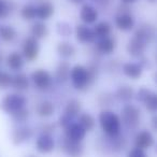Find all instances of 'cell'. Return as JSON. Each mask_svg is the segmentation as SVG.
<instances>
[{
  "label": "cell",
  "mask_w": 157,
  "mask_h": 157,
  "mask_svg": "<svg viewBox=\"0 0 157 157\" xmlns=\"http://www.w3.org/2000/svg\"><path fill=\"white\" fill-rule=\"evenodd\" d=\"M94 33L96 36V38L98 39H102V38H107L110 36L111 33V30H112V26L109 22H99L97 23L96 25L94 26Z\"/></svg>",
  "instance_id": "484cf974"
},
{
  "label": "cell",
  "mask_w": 157,
  "mask_h": 157,
  "mask_svg": "<svg viewBox=\"0 0 157 157\" xmlns=\"http://www.w3.org/2000/svg\"><path fill=\"white\" fill-rule=\"evenodd\" d=\"M24 56L18 52H12L7 57V66L12 71H20L24 67Z\"/></svg>",
  "instance_id": "44dd1931"
},
{
  "label": "cell",
  "mask_w": 157,
  "mask_h": 157,
  "mask_svg": "<svg viewBox=\"0 0 157 157\" xmlns=\"http://www.w3.org/2000/svg\"><path fill=\"white\" fill-rule=\"evenodd\" d=\"M135 96V90L131 86L129 85H123L116 90L115 97L120 101H124V102H128Z\"/></svg>",
  "instance_id": "d4e9b609"
},
{
  "label": "cell",
  "mask_w": 157,
  "mask_h": 157,
  "mask_svg": "<svg viewBox=\"0 0 157 157\" xmlns=\"http://www.w3.org/2000/svg\"><path fill=\"white\" fill-rule=\"evenodd\" d=\"M99 124L101 130L110 138H115L120 136L122 121L121 117L110 110H103L99 114Z\"/></svg>",
  "instance_id": "7a4b0ae2"
},
{
  "label": "cell",
  "mask_w": 157,
  "mask_h": 157,
  "mask_svg": "<svg viewBox=\"0 0 157 157\" xmlns=\"http://www.w3.org/2000/svg\"><path fill=\"white\" fill-rule=\"evenodd\" d=\"M36 111H37V114L40 116V117H50L54 114L55 112V107L53 105V102L48 100H44L41 101L40 103H38L37 108H36Z\"/></svg>",
  "instance_id": "cb8c5ba5"
},
{
  "label": "cell",
  "mask_w": 157,
  "mask_h": 157,
  "mask_svg": "<svg viewBox=\"0 0 157 157\" xmlns=\"http://www.w3.org/2000/svg\"><path fill=\"white\" fill-rule=\"evenodd\" d=\"M154 81H155V83L157 84V72L154 74Z\"/></svg>",
  "instance_id": "ee69618b"
},
{
  "label": "cell",
  "mask_w": 157,
  "mask_h": 157,
  "mask_svg": "<svg viewBox=\"0 0 157 157\" xmlns=\"http://www.w3.org/2000/svg\"><path fill=\"white\" fill-rule=\"evenodd\" d=\"M28 117H29V111L26 108H24V109L20 110V111L12 114V118H13V121L15 123H24V122H26Z\"/></svg>",
  "instance_id": "836d02e7"
},
{
  "label": "cell",
  "mask_w": 157,
  "mask_h": 157,
  "mask_svg": "<svg viewBox=\"0 0 157 157\" xmlns=\"http://www.w3.org/2000/svg\"><path fill=\"white\" fill-rule=\"evenodd\" d=\"M151 93V90H148V88H146V87H141L139 90V92H138V94H137V99H138V101H140V102H142L143 103V101L146 99V97L148 96V94Z\"/></svg>",
  "instance_id": "8d00e7d4"
},
{
  "label": "cell",
  "mask_w": 157,
  "mask_h": 157,
  "mask_svg": "<svg viewBox=\"0 0 157 157\" xmlns=\"http://www.w3.org/2000/svg\"><path fill=\"white\" fill-rule=\"evenodd\" d=\"M80 112H81V103L80 101L76 100V99H71L70 101H68L67 105L65 108V114L67 117H69L70 120L73 121L75 117H78L80 115Z\"/></svg>",
  "instance_id": "603a6c76"
},
{
  "label": "cell",
  "mask_w": 157,
  "mask_h": 157,
  "mask_svg": "<svg viewBox=\"0 0 157 157\" xmlns=\"http://www.w3.org/2000/svg\"><path fill=\"white\" fill-rule=\"evenodd\" d=\"M80 18L86 25L95 24L96 21L98 20V11L96 8H94L90 5H83L80 11Z\"/></svg>",
  "instance_id": "5bb4252c"
},
{
  "label": "cell",
  "mask_w": 157,
  "mask_h": 157,
  "mask_svg": "<svg viewBox=\"0 0 157 157\" xmlns=\"http://www.w3.org/2000/svg\"><path fill=\"white\" fill-rule=\"evenodd\" d=\"M13 76L5 71L0 72V88H8L11 86Z\"/></svg>",
  "instance_id": "e575fe53"
},
{
  "label": "cell",
  "mask_w": 157,
  "mask_h": 157,
  "mask_svg": "<svg viewBox=\"0 0 157 157\" xmlns=\"http://www.w3.org/2000/svg\"><path fill=\"white\" fill-rule=\"evenodd\" d=\"M21 16L25 21H31L37 17V7L31 3H27L21 9Z\"/></svg>",
  "instance_id": "4dcf8cb0"
},
{
  "label": "cell",
  "mask_w": 157,
  "mask_h": 157,
  "mask_svg": "<svg viewBox=\"0 0 157 157\" xmlns=\"http://www.w3.org/2000/svg\"><path fill=\"white\" fill-rule=\"evenodd\" d=\"M22 51H23V56L29 61H33L35 59H37L38 55L40 52V46H39V42L36 38L33 37H27L24 39L23 41V46H22Z\"/></svg>",
  "instance_id": "52a82bcc"
},
{
  "label": "cell",
  "mask_w": 157,
  "mask_h": 157,
  "mask_svg": "<svg viewBox=\"0 0 157 157\" xmlns=\"http://www.w3.org/2000/svg\"><path fill=\"white\" fill-rule=\"evenodd\" d=\"M143 105H145L146 110L151 113H157V93L151 90L148 96L143 101Z\"/></svg>",
  "instance_id": "d6a6232c"
},
{
  "label": "cell",
  "mask_w": 157,
  "mask_h": 157,
  "mask_svg": "<svg viewBox=\"0 0 157 157\" xmlns=\"http://www.w3.org/2000/svg\"><path fill=\"white\" fill-rule=\"evenodd\" d=\"M27 157H36L35 155H29V156H27Z\"/></svg>",
  "instance_id": "bcb514c9"
},
{
  "label": "cell",
  "mask_w": 157,
  "mask_h": 157,
  "mask_svg": "<svg viewBox=\"0 0 157 157\" xmlns=\"http://www.w3.org/2000/svg\"><path fill=\"white\" fill-rule=\"evenodd\" d=\"M122 116V122L128 128H136L140 124V118H141V112L139 108L135 105H125L121 111Z\"/></svg>",
  "instance_id": "277c9868"
},
{
  "label": "cell",
  "mask_w": 157,
  "mask_h": 157,
  "mask_svg": "<svg viewBox=\"0 0 157 157\" xmlns=\"http://www.w3.org/2000/svg\"><path fill=\"white\" fill-rule=\"evenodd\" d=\"M31 37L36 38L37 40L43 39L48 35V28L43 22H36L30 28Z\"/></svg>",
  "instance_id": "4316f807"
},
{
  "label": "cell",
  "mask_w": 157,
  "mask_h": 157,
  "mask_svg": "<svg viewBox=\"0 0 157 157\" xmlns=\"http://www.w3.org/2000/svg\"><path fill=\"white\" fill-rule=\"evenodd\" d=\"M97 76V69L95 67L87 68L83 65H75L71 68L70 78L74 88L78 90H85L90 87Z\"/></svg>",
  "instance_id": "6da1fadb"
},
{
  "label": "cell",
  "mask_w": 157,
  "mask_h": 157,
  "mask_svg": "<svg viewBox=\"0 0 157 157\" xmlns=\"http://www.w3.org/2000/svg\"><path fill=\"white\" fill-rule=\"evenodd\" d=\"M127 157H147L146 154L144 153V151L142 148L139 147H133L130 152L128 153V156Z\"/></svg>",
  "instance_id": "74e56055"
},
{
  "label": "cell",
  "mask_w": 157,
  "mask_h": 157,
  "mask_svg": "<svg viewBox=\"0 0 157 157\" xmlns=\"http://www.w3.org/2000/svg\"><path fill=\"white\" fill-rule=\"evenodd\" d=\"M75 38L80 43H93L96 40L94 30L87 27V25H78L75 27Z\"/></svg>",
  "instance_id": "7c38bea8"
},
{
  "label": "cell",
  "mask_w": 157,
  "mask_h": 157,
  "mask_svg": "<svg viewBox=\"0 0 157 157\" xmlns=\"http://www.w3.org/2000/svg\"><path fill=\"white\" fill-rule=\"evenodd\" d=\"M123 72L128 78L137 80L143 73V67L137 63H126L123 65Z\"/></svg>",
  "instance_id": "ffe728a7"
},
{
  "label": "cell",
  "mask_w": 157,
  "mask_h": 157,
  "mask_svg": "<svg viewBox=\"0 0 157 157\" xmlns=\"http://www.w3.org/2000/svg\"><path fill=\"white\" fill-rule=\"evenodd\" d=\"M27 99L21 94H9L0 101V109L7 114H14L15 112L24 109Z\"/></svg>",
  "instance_id": "3957f363"
},
{
  "label": "cell",
  "mask_w": 157,
  "mask_h": 157,
  "mask_svg": "<svg viewBox=\"0 0 157 157\" xmlns=\"http://www.w3.org/2000/svg\"><path fill=\"white\" fill-rule=\"evenodd\" d=\"M135 17L129 12H122L115 16V25L120 30L128 31L135 27Z\"/></svg>",
  "instance_id": "4fadbf2b"
},
{
  "label": "cell",
  "mask_w": 157,
  "mask_h": 157,
  "mask_svg": "<svg viewBox=\"0 0 157 157\" xmlns=\"http://www.w3.org/2000/svg\"><path fill=\"white\" fill-rule=\"evenodd\" d=\"M17 33L12 26L5 25V26L0 27V38L5 42H12L15 40Z\"/></svg>",
  "instance_id": "f546056e"
},
{
  "label": "cell",
  "mask_w": 157,
  "mask_h": 157,
  "mask_svg": "<svg viewBox=\"0 0 157 157\" xmlns=\"http://www.w3.org/2000/svg\"><path fill=\"white\" fill-rule=\"evenodd\" d=\"M85 135L86 130L78 123H72L67 128H65V137L71 141L82 142L85 138Z\"/></svg>",
  "instance_id": "8fae6325"
},
{
  "label": "cell",
  "mask_w": 157,
  "mask_h": 157,
  "mask_svg": "<svg viewBox=\"0 0 157 157\" xmlns=\"http://www.w3.org/2000/svg\"><path fill=\"white\" fill-rule=\"evenodd\" d=\"M147 44H145L144 42H142L141 40H139L138 38L133 37L130 41L128 42L127 45V52L129 53V55L133 57H141L143 55L144 51H145Z\"/></svg>",
  "instance_id": "e0dca14e"
},
{
  "label": "cell",
  "mask_w": 157,
  "mask_h": 157,
  "mask_svg": "<svg viewBox=\"0 0 157 157\" xmlns=\"http://www.w3.org/2000/svg\"><path fill=\"white\" fill-rule=\"evenodd\" d=\"M78 123L87 131H92L96 126V122L92 114L90 113H81L78 116Z\"/></svg>",
  "instance_id": "f1b7e54d"
},
{
  "label": "cell",
  "mask_w": 157,
  "mask_h": 157,
  "mask_svg": "<svg viewBox=\"0 0 157 157\" xmlns=\"http://www.w3.org/2000/svg\"><path fill=\"white\" fill-rule=\"evenodd\" d=\"M154 137L148 130H142L136 136L135 138V145L136 147L142 148H150L154 145Z\"/></svg>",
  "instance_id": "2e32d148"
},
{
  "label": "cell",
  "mask_w": 157,
  "mask_h": 157,
  "mask_svg": "<svg viewBox=\"0 0 157 157\" xmlns=\"http://www.w3.org/2000/svg\"><path fill=\"white\" fill-rule=\"evenodd\" d=\"M57 33L63 37H69L71 35V26L67 22H59L57 24Z\"/></svg>",
  "instance_id": "d590c367"
},
{
  "label": "cell",
  "mask_w": 157,
  "mask_h": 157,
  "mask_svg": "<svg viewBox=\"0 0 157 157\" xmlns=\"http://www.w3.org/2000/svg\"><path fill=\"white\" fill-rule=\"evenodd\" d=\"M155 59H156V61H157V54H156V56H155Z\"/></svg>",
  "instance_id": "681fc988"
},
{
  "label": "cell",
  "mask_w": 157,
  "mask_h": 157,
  "mask_svg": "<svg viewBox=\"0 0 157 157\" xmlns=\"http://www.w3.org/2000/svg\"><path fill=\"white\" fill-rule=\"evenodd\" d=\"M71 68L68 61H60L55 70V80L58 83L63 84L69 80Z\"/></svg>",
  "instance_id": "ac0fdd59"
},
{
  "label": "cell",
  "mask_w": 157,
  "mask_h": 157,
  "mask_svg": "<svg viewBox=\"0 0 157 157\" xmlns=\"http://www.w3.org/2000/svg\"><path fill=\"white\" fill-rule=\"evenodd\" d=\"M31 81L37 90H48L52 86L53 78L51 73L46 70L38 69L31 73Z\"/></svg>",
  "instance_id": "5b68a950"
},
{
  "label": "cell",
  "mask_w": 157,
  "mask_h": 157,
  "mask_svg": "<svg viewBox=\"0 0 157 157\" xmlns=\"http://www.w3.org/2000/svg\"><path fill=\"white\" fill-rule=\"evenodd\" d=\"M155 152L157 153V144H156V147H155Z\"/></svg>",
  "instance_id": "7dc6e473"
},
{
  "label": "cell",
  "mask_w": 157,
  "mask_h": 157,
  "mask_svg": "<svg viewBox=\"0 0 157 157\" xmlns=\"http://www.w3.org/2000/svg\"><path fill=\"white\" fill-rule=\"evenodd\" d=\"M95 2H97L98 5H101V6H103V5H108L109 3V1L110 0H94Z\"/></svg>",
  "instance_id": "60d3db41"
},
{
  "label": "cell",
  "mask_w": 157,
  "mask_h": 157,
  "mask_svg": "<svg viewBox=\"0 0 157 157\" xmlns=\"http://www.w3.org/2000/svg\"><path fill=\"white\" fill-rule=\"evenodd\" d=\"M36 148L41 154H48L55 148V141L53 137L48 133H42L36 140Z\"/></svg>",
  "instance_id": "30bf717a"
},
{
  "label": "cell",
  "mask_w": 157,
  "mask_h": 157,
  "mask_svg": "<svg viewBox=\"0 0 157 157\" xmlns=\"http://www.w3.org/2000/svg\"><path fill=\"white\" fill-rule=\"evenodd\" d=\"M151 126L157 132V114L153 115V117L151 118Z\"/></svg>",
  "instance_id": "ab89813d"
},
{
  "label": "cell",
  "mask_w": 157,
  "mask_h": 157,
  "mask_svg": "<svg viewBox=\"0 0 157 157\" xmlns=\"http://www.w3.org/2000/svg\"><path fill=\"white\" fill-rule=\"evenodd\" d=\"M56 50L59 56L65 59L70 58V57H72L75 54V48H74L73 44H71L70 42H66V41L60 42V43H58V45H57Z\"/></svg>",
  "instance_id": "83f0119b"
},
{
  "label": "cell",
  "mask_w": 157,
  "mask_h": 157,
  "mask_svg": "<svg viewBox=\"0 0 157 157\" xmlns=\"http://www.w3.org/2000/svg\"><path fill=\"white\" fill-rule=\"evenodd\" d=\"M155 35H156V29L154 28V26L147 23H143L140 25L135 33V37L141 40L145 44L151 43L154 40Z\"/></svg>",
  "instance_id": "9c48e42d"
},
{
  "label": "cell",
  "mask_w": 157,
  "mask_h": 157,
  "mask_svg": "<svg viewBox=\"0 0 157 157\" xmlns=\"http://www.w3.org/2000/svg\"><path fill=\"white\" fill-rule=\"evenodd\" d=\"M60 150L69 157H81L84 153L82 142H74L63 136L60 139Z\"/></svg>",
  "instance_id": "8992f818"
},
{
  "label": "cell",
  "mask_w": 157,
  "mask_h": 157,
  "mask_svg": "<svg viewBox=\"0 0 157 157\" xmlns=\"http://www.w3.org/2000/svg\"><path fill=\"white\" fill-rule=\"evenodd\" d=\"M33 135V131L28 126H18L12 131V142L15 145H21L29 141Z\"/></svg>",
  "instance_id": "ba28073f"
},
{
  "label": "cell",
  "mask_w": 157,
  "mask_h": 157,
  "mask_svg": "<svg viewBox=\"0 0 157 157\" xmlns=\"http://www.w3.org/2000/svg\"><path fill=\"white\" fill-rule=\"evenodd\" d=\"M122 1L125 3V5H130V3H135L136 1H138V0H122Z\"/></svg>",
  "instance_id": "b9f144b4"
},
{
  "label": "cell",
  "mask_w": 157,
  "mask_h": 157,
  "mask_svg": "<svg viewBox=\"0 0 157 157\" xmlns=\"http://www.w3.org/2000/svg\"><path fill=\"white\" fill-rule=\"evenodd\" d=\"M148 1H151V2H154L155 0H148Z\"/></svg>",
  "instance_id": "c3c4849f"
},
{
  "label": "cell",
  "mask_w": 157,
  "mask_h": 157,
  "mask_svg": "<svg viewBox=\"0 0 157 157\" xmlns=\"http://www.w3.org/2000/svg\"><path fill=\"white\" fill-rule=\"evenodd\" d=\"M11 86L14 90H18V92H24L29 88V78L27 76V74L25 73H20L15 74L12 78V84Z\"/></svg>",
  "instance_id": "7402d4cb"
},
{
  "label": "cell",
  "mask_w": 157,
  "mask_h": 157,
  "mask_svg": "<svg viewBox=\"0 0 157 157\" xmlns=\"http://www.w3.org/2000/svg\"><path fill=\"white\" fill-rule=\"evenodd\" d=\"M70 2L74 3V5H78V3H82L84 1V0H69Z\"/></svg>",
  "instance_id": "7bdbcfd3"
},
{
  "label": "cell",
  "mask_w": 157,
  "mask_h": 157,
  "mask_svg": "<svg viewBox=\"0 0 157 157\" xmlns=\"http://www.w3.org/2000/svg\"><path fill=\"white\" fill-rule=\"evenodd\" d=\"M14 10V3L11 0H0V20L7 18Z\"/></svg>",
  "instance_id": "1f68e13d"
},
{
  "label": "cell",
  "mask_w": 157,
  "mask_h": 157,
  "mask_svg": "<svg viewBox=\"0 0 157 157\" xmlns=\"http://www.w3.org/2000/svg\"><path fill=\"white\" fill-rule=\"evenodd\" d=\"M1 60H2V55L0 54V61H1Z\"/></svg>",
  "instance_id": "f6af8a7d"
},
{
  "label": "cell",
  "mask_w": 157,
  "mask_h": 157,
  "mask_svg": "<svg viewBox=\"0 0 157 157\" xmlns=\"http://www.w3.org/2000/svg\"><path fill=\"white\" fill-rule=\"evenodd\" d=\"M55 130V125L54 124H45L42 127V131L43 133H48V135H51L52 132H54Z\"/></svg>",
  "instance_id": "f35d334b"
},
{
  "label": "cell",
  "mask_w": 157,
  "mask_h": 157,
  "mask_svg": "<svg viewBox=\"0 0 157 157\" xmlns=\"http://www.w3.org/2000/svg\"><path fill=\"white\" fill-rule=\"evenodd\" d=\"M95 48L100 54L103 55H110L114 52L116 48V42L114 38L107 37L99 39L98 41L95 43Z\"/></svg>",
  "instance_id": "9a60e30c"
},
{
  "label": "cell",
  "mask_w": 157,
  "mask_h": 157,
  "mask_svg": "<svg viewBox=\"0 0 157 157\" xmlns=\"http://www.w3.org/2000/svg\"><path fill=\"white\" fill-rule=\"evenodd\" d=\"M54 14V6L48 0L41 1L37 6V17L41 21H46Z\"/></svg>",
  "instance_id": "d6986e66"
}]
</instances>
